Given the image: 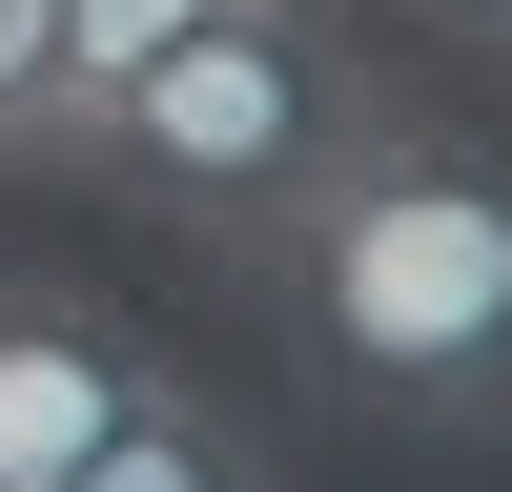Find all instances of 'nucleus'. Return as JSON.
Instances as JSON below:
<instances>
[{
  "mask_svg": "<svg viewBox=\"0 0 512 492\" xmlns=\"http://www.w3.org/2000/svg\"><path fill=\"white\" fill-rule=\"evenodd\" d=\"M0 164H62V0H0Z\"/></svg>",
  "mask_w": 512,
  "mask_h": 492,
  "instance_id": "nucleus-6",
  "label": "nucleus"
},
{
  "mask_svg": "<svg viewBox=\"0 0 512 492\" xmlns=\"http://www.w3.org/2000/svg\"><path fill=\"white\" fill-rule=\"evenodd\" d=\"M185 21H205V0H62V144H82V103H103L123 62H164Z\"/></svg>",
  "mask_w": 512,
  "mask_h": 492,
  "instance_id": "nucleus-5",
  "label": "nucleus"
},
{
  "mask_svg": "<svg viewBox=\"0 0 512 492\" xmlns=\"http://www.w3.org/2000/svg\"><path fill=\"white\" fill-rule=\"evenodd\" d=\"M62 492H287V451L246 431L226 390H185V369H144V410H123V431L82 451Z\"/></svg>",
  "mask_w": 512,
  "mask_h": 492,
  "instance_id": "nucleus-4",
  "label": "nucleus"
},
{
  "mask_svg": "<svg viewBox=\"0 0 512 492\" xmlns=\"http://www.w3.org/2000/svg\"><path fill=\"white\" fill-rule=\"evenodd\" d=\"M431 21H472V41H492V62H512V0H431Z\"/></svg>",
  "mask_w": 512,
  "mask_h": 492,
  "instance_id": "nucleus-7",
  "label": "nucleus"
},
{
  "mask_svg": "<svg viewBox=\"0 0 512 492\" xmlns=\"http://www.w3.org/2000/svg\"><path fill=\"white\" fill-rule=\"evenodd\" d=\"M390 144V82L328 41V0H205L164 62H123L103 103H82L62 164H103L123 205H164L185 246H267L287 205L328 185V164Z\"/></svg>",
  "mask_w": 512,
  "mask_h": 492,
  "instance_id": "nucleus-2",
  "label": "nucleus"
},
{
  "mask_svg": "<svg viewBox=\"0 0 512 492\" xmlns=\"http://www.w3.org/2000/svg\"><path fill=\"white\" fill-rule=\"evenodd\" d=\"M144 328L123 308H82V287H21L0 267V492H62L82 451L123 431V410H144Z\"/></svg>",
  "mask_w": 512,
  "mask_h": 492,
  "instance_id": "nucleus-3",
  "label": "nucleus"
},
{
  "mask_svg": "<svg viewBox=\"0 0 512 492\" xmlns=\"http://www.w3.org/2000/svg\"><path fill=\"white\" fill-rule=\"evenodd\" d=\"M246 267H267L328 410H369V431H512V144L390 123Z\"/></svg>",
  "mask_w": 512,
  "mask_h": 492,
  "instance_id": "nucleus-1",
  "label": "nucleus"
}]
</instances>
